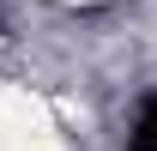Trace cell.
<instances>
[{
	"instance_id": "6da1fadb",
	"label": "cell",
	"mask_w": 157,
	"mask_h": 151,
	"mask_svg": "<svg viewBox=\"0 0 157 151\" xmlns=\"http://www.w3.org/2000/svg\"><path fill=\"white\" fill-rule=\"evenodd\" d=\"M127 151H157V91L139 103V121H133V139H127Z\"/></svg>"
}]
</instances>
